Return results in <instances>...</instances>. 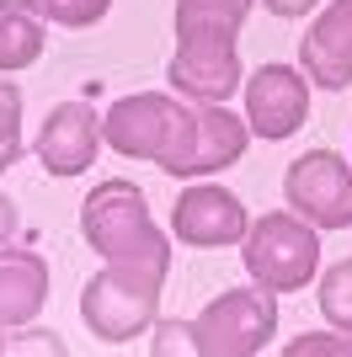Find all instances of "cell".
I'll return each instance as SVG.
<instances>
[{
    "label": "cell",
    "instance_id": "obj_1",
    "mask_svg": "<svg viewBox=\"0 0 352 357\" xmlns=\"http://www.w3.org/2000/svg\"><path fill=\"white\" fill-rule=\"evenodd\" d=\"M102 134L129 160H155L166 176H208L246 155V118L224 112V102L182 107L166 91H139L112 102L102 118Z\"/></svg>",
    "mask_w": 352,
    "mask_h": 357
},
{
    "label": "cell",
    "instance_id": "obj_2",
    "mask_svg": "<svg viewBox=\"0 0 352 357\" xmlns=\"http://www.w3.org/2000/svg\"><path fill=\"white\" fill-rule=\"evenodd\" d=\"M80 235L91 240V251H102L107 278L129 283L139 294L161 298L166 272H171V245L155 229L145 208V192L123 176H107L91 187V197L80 203Z\"/></svg>",
    "mask_w": 352,
    "mask_h": 357
},
{
    "label": "cell",
    "instance_id": "obj_3",
    "mask_svg": "<svg viewBox=\"0 0 352 357\" xmlns=\"http://www.w3.org/2000/svg\"><path fill=\"white\" fill-rule=\"evenodd\" d=\"M246 272L272 294H293L305 288L321 267V240L299 213H262V224L246 229V251H240Z\"/></svg>",
    "mask_w": 352,
    "mask_h": 357
},
{
    "label": "cell",
    "instance_id": "obj_4",
    "mask_svg": "<svg viewBox=\"0 0 352 357\" xmlns=\"http://www.w3.org/2000/svg\"><path fill=\"white\" fill-rule=\"evenodd\" d=\"M278 331L272 288H230L192 320V352L203 357H251Z\"/></svg>",
    "mask_w": 352,
    "mask_h": 357
},
{
    "label": "cell",
    "instance_id": "obj_5",
    "mask_svg": "<svg viewBox=\"0 0 352 357\" xmlns=\"http://www.w3.org/2000/svg\"><path fill=\"white\" fill-rule=\"evenodd\" d=\"M288 208L315 229H347L352 224V171L337 149H309L283 176Z\"/></svg>",
    "mask_w": 352,
    "mask_h": 357
},
{
    "label": "cell",
    "instance_id": "obj_6",
    "mask_svg": "<svg viewBox=\"0 0 352 357\" xmlns=\"http://www.w3.org/2000/svg\"><path fill=\"white\" fill-rule=\"evenodd\" d=\"M309 118V80L288 64H262V70L246 80V123L262 139H288L299 134Z\"/></svg>",
    "mask_w": 352,
    "mask_h": 357
},
{
    "label": "cell",
    "instance_id": "obj_7",
    "mask_svg": "<svg viewBox=\"0 0 352 357\" xmlns=\"http://www.w3.org/2000/svg\"><path fill=\"white\" fill-rule=\"evenodd\" d=\"M171 229L182 245H235L246 240V208L224 187H187L171 208Z\"/></svg>",
    "mask_w": 352,
    "mask_h": 357
},
{
    "label": "cell",
    "instance_id": "obj_8",
    "mask_svg": "<svg viewBox=\"0 0 352 357\" xmlns=\"http://www.w3.org/2000/svg\"><path fill=\"white\" fill-rule=\"evenodd\" d=\"M96 144H102V123H96L91 102H59L43 118L38 160H43L54 176H80V171L96 160Z\"/></svg>",
    "mask_w": 352,
    "mask_h": 357
},
{
    "label": "cell",
    "instance_id": "obj_9",
    "mask_svg": "<svg viewBox=\"0 0 352 357\" xmlns=\"http://www.w3.org/2000/svg\"><path fill=\"white\" fill-rule=\"evenodd\" d=\"M166 80L182 96H192V102H224V96H235V86H240L235 43H182L176 59L166 64Z\"/></svg>",
    "mask_w": 352,
    "mask_h": 357
},
{
    "label": "cell",
    "instance_id": "obj_10",
    "mask_svg": "<svg viewBox=\"0 0 352 357\" xmlns=\"http://www.w3.org/2000/svg\"><path fill=\"white\" fill-rule=\"evenodd\" d=\"M305 75L325 91H342L352 80V0H337L315 27L299 38Z\"/></svg>",
    "mask_w": 352,
    "mask_h": 357
},
{
    "label": "cell",
    "instance_id": "obj_11",
    "mask_svg": "<svg viewBox=\"0 0 352 357\" xmlns=\"http://www.w3.org/2000/svg\"><path fill=\"white\" fill-rule=\"evenodd\" d=\"M48 304V261L38 251H0V331L38 320Z\"/></svg>",
    "mask_w": 352,
    "mask_h": 357
},
{
    "label": "cell",
    "instance_id": "obj_12",
    "mask_svg": "<svg viewBox=\"0 0 352 357\" xmlns=\"http://www.w3.org/2000/svg\"><path fill=\"white\" fill-rule=\"evenodd\" d=\"M43 11L38 0H0V75H16L43 59Z\"/></svg>",
    "mask_w": 352,
    "mask_h": 357
},
{
    "label": "cell",
    "instance_id": "obj_13",
    "mask_svg": "<svg viewBox=\"0 0 352 357\" xmlns=\"http://www.w3.org/2000/svg\"><path fill=\"white\" fill-rule=\"evenodd\" d=\"M251 0H176V38L182 43H235Z\"/></svg>",
    "mask_w": 352,
    "mask_h": 357
},
{
    "label": "cell",
    "instance_id": "obj_14",
    "mask_svg": "<svg viewBox=\"0 0 352 357\" xmlns=\"http://www.w3.org/2000/svg\"><path fill=\"white\" fill-rule=\"evenodd\" d=\"M321 314L331 326L352 331V261H337V267L321 278Z\"/></svg>",
    "mask_w": 352,
    "mask_h": 357
},
{
    "label": "cell",
    "instance_id": "obj_15",
    "mask_svg": "<svg viewBox=\"0 0 352 357\" xmlns=\"http://www.w3.org/2000/svg\"><path fill=\"white\" fill-rule=\"evenodd\" d=\"M22 160V91L16 80H0V171Z\"/></svg>",
    "mask_w": 352,
    "mask_h": 357
},
{
    "label": "cell",
    "instance_id": "obj_16",
    "mask_svg": "<svg viewBox=\"0 0 352 357\" xmlns=\"http://www.w3.org/2000/svg\"><path fill=\"white\" fill-rule=\"evenodd\" d=\"M107 6L112 0H38V11L59 27H91V22H102Z\"/></svg>",
    "mask_w": 352,
    "mask_h": 357
},
{
    "label": "cell",
    "instance_id": "obj_17",
    "mask_svg": "<svg viewBox=\"0 0 352 357\" xmlns=\"http://www.w3.org/2000/svg\"><path fill=\"white\" fill-rule=\"evenodd\" d=\"M155 357L166 352H192V326H182V320H161L155 326V347H149Z\"/></svg>",
    "mask_w": 352,
    "mask_h": 357
},
{
    "label": "cell",
    "instance_id": "obj_18",
    "mask_svg": "<svg viewBox=\"0 0 352 357\" xmlns=\"http://www.w3.org/2000/svg\"><path fill=\"white\" fill-rule=\"evenodd\" d=\"M315 352H352V331L347 336H299V342H288V357H315Z\"/></svg>",
    "mask_w": 352,
    "mask_h": 357
},
{
    "label": "cell",
    "instance_id": "obj_19",
    "mask_svg": "<svg viewBox=\"0 0 352 357\" xmlns=\"http://www.w3.org/2000/svg\"><path fill=\"white\" fill-rule=\"evenodd\" d=\"M272 16H305V11H315L321 0H262Z\"/></svg>",
    "mask_w": 352,
    "mask_h": 357
},
{
    "label": "cell",
    "instance_id": "obj_20",
    "mask_svg": "<svg viewBox=\"0 0 352 357\" xmlns=\"http://www.w3.org/2000/svg\"><path fill=\"white\" fill-rule=\"evenodd\" d=\"M11 229H16V203H11V197H0V245L11 240Z\"/></svg>",
    "mask_w": 352,
    "mask_h": 357
},
{
    "label": "cell",
    "instance_id": "obj_21",
    "mask_svg": "<svg viewBox=\"0 0 352 357\" xmlns=\"http://www.w3.org/2000/svg\"><path fill=\"white\" fill-rule=\"evenodd\" d=\"M0 352H6V336H0Z\"/></svg>",
    "mask_w": 352,
    "mask_h": 357
},
{
    "label": "cell",
    "instance_id": "obj_22",
    "mask_svg": "<svg viewBox=\"0 0 352 357\" xmlns=\"http://www.w3.org/2000/svg\"><path fill=\"white\" fill-rule=\"evenodd\" d=\"M347 139H352V128H347Z\"/></svg>",
    "mask_w": 352,
    "mask_h": 357
}]
</instances>
